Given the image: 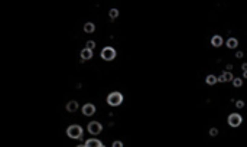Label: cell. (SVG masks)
<instances>
[{"label": "cell", "instance_id": "obj_1", "mask_svg": "<svg viewBox=\"0 0 247 147\" xmlns=\"http://www.w3.org/2000/svg\"><path fill=\"white\" fill-rule=\"evenodd\" d=\"M67 136L70 139H74V140H78L83 137V127L78 126V124H72L67 128Z\"/></svg>", "mask_w": 247, "mask_h": 147}, {"label": "cell", "instance_id": "obj_2", "mask_svg": "<svg viewBox=\"0 0 247 147\" xmlns=\"http://www.w3.org/2000/svg\"><path fill=\"white\" fill-rule=\"evenodd\" d=\"M123 102V94L122 92H110L109 94V97H107V104L111 105V107H119L120 104Z\"/></svg>", "mask_w": 247, "mask_h": 147}, {"label": "cell", "instance_id": "obj_3", "mask_svg": "<svg viewBox=\"0 0 247 147\" xmlns=\"http://www.w3.org/2000/svg\"><path fill=\"white\" fill-rule=\"evenodd\" d=\"M116 49L114 48H111V46H106L103 48V51H101V58H103L104 61H113L114 58H116Z\"/></svg>", "mask_w": 247, "mask_h": 147}, {"label": "cell", "instance_id": "obj_4", "mask_svg": "<svg viewBox=\"0 0 247 147\" xmlns=\"http://www.w3.org/2000/svg\"><path fill=\"white\" fill-rule=\"evenodd\" d=\"M87 130H88V133L93 134V136H97L103 131V124H100L98 121H91L88 123V126H87Z\"/></svg>", "mask_w": 247, "mask_h": 147}, {"label": "cell", "instance_id": "obj_5", "mask_svg": "<svg viewBox=\"0 0 247 147\" xmlns=\"http://www.w3.org/2000/svg\"><path fill=\"white\" fill-rule=\"evenodd\" d=\"M241 121H243V118H241L240 114H237V113L230 114L228 118H227V123H228L230 127H239V126L241 124Z\"/></svg>", "mask_w": 247, "mask_h": 147}, {"label": "cell", "instance_id": "obj_6", "mask_svg": "<svg viewBox=\"0 0 247 147\" xmlns=\"http://www.w3.org/2000/svg\"><path fill=\"white\" fill-rule=\"evenodd\" d=\"M83 114H84V115H87V117L94 115V114H96V105H94V104H91V102L85 104L84 107H83Z\"/></svg>", "mask_w": 247, "mask_h": 147}, {"label": "cell", "instance_id": "obj_7", "mask_svg": "<svg viewBox=\"0 0 247 147\" xmlns=\"http://www.w3.org/2000/svg\"><path fill=\"white\" fill-rule=\"evenodd\" d=\"M218 78V82H233V80H234V77H233V74L231 72H228V71H226V72H223L220 75V77H217Z\"/></svg>", "mask_w": 247, "mask_h": 147}, {"label": "cell", "instance_id": "obj_8", "mask_svg": "<svg viewBox=\"0 0 247 147\" xmlns=\"http://www.w3.org/2000/svg\"><path fill=\"white\" fill-rule=\"evenodd\" d=\"M103 143L98 140V139H88L85 141V147H101Z\"/></svg>", "mask_w": 247, "mask_h": 147}, {"label": "cell", "instance_id": "obj_9", "mask_svg": "<svg viewBox=\"0 0 247 147\" xmlns=\"http://www.w3.org/2000/svg\"><path fill=\"white\" fill-rule=\"evenodd\" d=\"M211 45L214 48H220L223 45V38H221L220 35H214L213 38H211Z\"/></svg>", "mask_w": 247, "mask_h": 147}, {"label": "cell", "instance_id": "obj_10", "mask_svg": "<svg viewBox=\"0 0 247 147\" xmlns=\"http://www.w3.org/2000/svg\"><path fill=\"white\" fill-rule=\"evenodd\" d=\"M78 110V102L77 101H68V104H67V111L68 113H75Z\"/></svg>", "mask_w": 247, "mask_h": 147}, {"label": "cell", "instance_id": "obj_11", "mask_svg": "<svg viewBox=\"0 0 247 147\" xmlns=\"http://www.w3.org/2000/svg\"><path fill=\"white\" fill-rule=\"evenodd\" d=\"M93 58V51H90V49H87V48H84L83 51H81V59L83 61H88Z\"/></svg>", "mask_w": 247, "mask_h": 147}, {"label": "cell", "instance_id": "obj_12", "mask_svg": "<svg viewBox=\"0 0 247 147\" xmlns=\"http://www.w3.org/2000/svg\"><path fill=\"white\" fill-rule=\"evenodd\" d=\"M96 30V25L93 23V22H87L84 25V32L85 33H93Z\"/></svg>", "mask_w": 247, "mask_h": 147}, {"label": "cell", "instance_id": "obj_13", "mask_svg": "<svg viewBox=\"0 0 247 147\" xmlns=\"http://www.w3.org/2000/svg\"><path fill=\"white\" fill-rule=\"evenodd\" d=\"M205 82H207L208 85H215L218 82V78L215 75H213V74H210V75H207V78H205Z\"/></svg>", "mask_w": 247, "mask_h": 147}, {"label": "cell", "instance_id": "obj_14", "mask_svg": "<svg viewBox=\"0 0 247 147\" xmlns=\"http://www.w3.org/2000/svg\"><path fill=\"white\" fill-rule=\"evenodd\" d=\"M227 46L230 49H236V48L239 46V40L236 39V38H230V39H227Z\"/></svg>", "mask_w": 247, "mask_h": 147}, {"label": "cell", "instance_id": "obj_15", "mask_svg": "<svg viewBox=\"0 0 247 147\" xmlns=\"http://www.w3.org/2000/svg\"><path fill=\"white\" fill-rule=\"evenodd\" d=\"M109 16H110L111 20H114L119 16V9H110V12H109Z\"/></svg>", "mask_w": 247, "mask_h": 147}, {"label": "cell", "instance_id": "obj_16", "mask_svg": "<svg viewBox=\"0 0 247 147\" xmlns=\"http://www.w3.org/2000/svg\"><path fill=\"white\" fill-rule=\"evenodd\" d=\"M233 85L236 88H240L241 85H243V80H241V78H234V80H233Z\"/></svg>", "mask_w": 247, "mask_h": 147}, {"label": "cell", "instance_id": "obj_17", "mask_svg": "<svg viewBox=\"0 0 247 147\" xmlns=\"http://www.w3.org/2000/svg\"><path fill=\"white\" fill-rule=\"evenodd\" d=\"M85 48H87V49H90V51H93V49L96 48V42H94V40H88V42H87V46H85Z\"/></svg>", "mask_w": 247, "mask_h": 147}, {"label": "cell", "instance_id": "obj_18", "mask_svg": "<svg viewBox=\"0 0 247 147\" xmlns=\"http://www.w3.org/2000/svg\"><path fill=\"white\" fill-rule=\"evenodd\" d=\"M210 136H211V137H217V136H218V128H215V127L210 128Z\"/></svg>", "mask_w": 247, "mask_h": 147}, {"label": "cell", "instance_id": "obj_19", "mask_svg": "<svg viewBox=\"0 0 247 147\" xmlns=\"http://www.w3.org/2000/svg\"><path fill=\"white\" fill-rule=\"evenodd\" d=\"M234 102H236V107H237V108H243V107H244V101L237 100V101H234Z\"/></svg>", "mask_w": 247, "mask_h": 147}, {"label": "cell", "instance_id": "obj_20", "mask_svg": "<svg viewBox=\"0 0 247 147\" xmlns=\"http://www.w3.org/2000/svg\"><path fill=\"white\" fill-rule=\"evenodd\" d=\"M111 147H123V143H122V141H119V140L113 141V146H111Z\"/></svg>", "mask_w": 247, "mask_h": 147}, {"label": "cell", "instance_id": "obj_21", "mask_svg": "<svg viewBox=\"0 0 247 147\" xmlns=\"http://www.w3.org/2000/svg\"><path fill=\"white\" fill-rule=\"evenodd\" d=\"M236 56H237V58H243V56H244V54H243L241 51H239V52L236 54Z\"/></svg>", "mask_w": 247, "mask_h": 147}, {"label": "cell", "instance_id": "obj_22", "mask_svg": "<svg viewBox=\"0 0 247 147\" xmlns=\"http://www.w3.org/2000/svg\"><path fill=\"white\" fill-rule=\"evenodd\" d=\"M241 69H243V72H244V71H247V62H244V64L241 65Z\"/></svg>", "mask_w": 247, "mask_h": 147}, {"label": "cell", "instance_id": "obj_23", "mask_svg": "<svg viewBox=\"0 0 247 147\" xmlns=\"http://www.w3.org/2000/svg\"><path fill=\"white\" fill-rule=\"evenodd\" d=\"M231 69H233V65H231V64H228V65H227V71H228V72H230Z\"/></svg>", "mask_w": 247, "mask_h": 147}, {"label": "cell", "instance_id": "obj_24", "mask_svg": "<svg viewBox=\"0 0 247 147\" xmlns=\"http://www.w3.org/2000/svg\"><path fill=\"white\" fill-rule=\"evenodd\" d=\"M243 78H247V71H244V72H243Z\"/></svg>", "mask_w": 247, "mask_h": 147}, {"label": "cell", "instance_id": "obj_25", "mask_svg": "<svg viewBox=\"0 0 247 147\" xmlns=\"http://www.w3.org/2000/svg\"><path fill=\"white\" fill-rule=\"evenodd\" d=\"M77 147H85V144H80V146H77Z\"/></svg>", "mask_w": 247, "mask_h": 147}, {"label": "cell", "instance_id": "obj_26", "mask_svg": "<svg viewBox=\"0 0 247 147\" xmlns=\"http://www.w3.org/2000/svg\"><path fill=\"white\" fill-rule=\"evenodd\" d=\"M101 147H106V146H101Z\"/></svg>", "mask_w": 247, "mask_h": 147}]
</instances>
